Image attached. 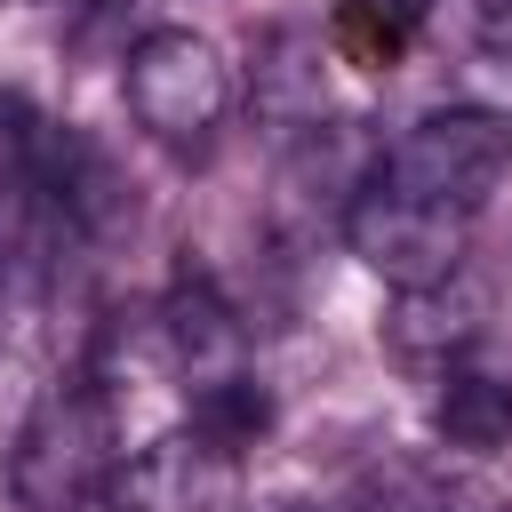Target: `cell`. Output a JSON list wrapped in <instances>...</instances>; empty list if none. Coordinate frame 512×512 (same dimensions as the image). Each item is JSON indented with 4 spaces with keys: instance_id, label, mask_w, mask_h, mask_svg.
Wrapping results in <instances>:
<instances>
[{
    "instance_id": "1",
    "label": "cell",
    "mask_w": 512,
    "mask_h": 512,
    "mask_svg": "<svg viewBox=\"0 0 512 512\" xmlns=\"http://www.w3.org/2000/svg\"><path fill=\"white\" fill-rule=\"evenodd\" d=\"M120 416H112V392L96 376H72L56 392H40V408L24 416L16 432V456H8V496L16 512H88L112 472H120Z\"/></svg>"
},
{
    "instance_id": "2",
    "label": "cell",
    "mask_w": 512,
    "mask_h": 512,
    "mask_svg": "<svg viewBox=\"0 0 512 512\" xmlns=\"http://www.w3.org/2000/svg\"><path fill=\"white\" fill-rule=\"evenodd\" d=\"M120 96L136 112V128L168 152H208L224 112H232V64L216 56V40H200L192 24H160L128 48L120 64Z\"/></svg>"
},
{
    "instance_id": "3",
    "label": "cell",
    "mask_w": 512,
    "mask_h": 512,
    "mask_svg": "<svg viewBox=\"0 0 512 512\" xmlns=\"http://www.w3.org/2000/svg\"><path fill=\"white\" fill-rule=\"evenodd\" d=\"M384 184L440 200L456 216H472L504 176H512V112L504 104H440L424 120H408L400 144H384Z\"/></svg>"
},
{
    "instance_id": "4",
    "label": "cell",
    "mask_w": 512,
    "mask_h": 512,
    "mask_svg": "<svg viewBox=\"0 0 512 512\" xmlns=\"http://www.w3.org/2000/svg\"><path fill=\"white\" fill-rule=\"evenodd\" d=\"M344 248L384 280V288H440L464 272V248H472V216L440 208V200H416L384 176H368L352 200H344Z\"/></svg>"
},
{
    "instance_id": "5",
    "label": "cell",
    "mask_w": 512,
    "mask_h": 512,
    "mask_svg": "<svg viewBox=\"0 0 512 512\" xmlns=\"http://www.w3.org/2000/svg\"><path fill=\"white\" fill-rule=\"evenodd\" d=\"M120 512H232L240 496V456H224L216 440H200L192 424L144 440L136 456H120L112 488H104Z\"/></svg>"
},
{
    "instance_id": "6",
    "label": "cell",
    "mask_w": 512,
    "mask_h": 512,
    "mask_svg": "<svg viewBox=\"0 0 512 512\" xmlns=\"http://www.w3.org/2000/svg\"><path fill=\"white\" fill-rule=\"evenodd\" d=\"M152 328H160V352H168V368L184 384H224V376L248 368V328H240L232 296L208 272H176V288L160 296Z\"/></svg>"
},
{
    "instance_id": "7",
    "label": "cell",
    "mask_w": 512,
    "mask_h": 512,
    "mask_svg": "<svg viewBox=\"0 0 512 512\" xmlns=\"http://www.w3.org/2000/svg\"><path fill=\"white\" fill-rule=\"evenodd\" d=\"M40 208H48V224H64L80 240L112 232L128 216V192H120L112 152L96 136L64 128V120H40Z\"/></svg>"
},
{
    "instance_id": "8",
    "label": "cell",
    "mask_w": 512,
    "mask_h": 512,
    "mask_svg": "<svg viewBox=\"0 0 512 512\" xmlns=\"http://www.w3.org/2000/svg\"><path fill=\"white\" fill-rule=\"evenodd\" d=\"M432 432L440 448H464V456H496L512 440V352H456L440 368V400H432Z\"/></svg>"
},
{
    "instance_id": "9",
    "label": "cell",
    "mask_w": 512,
    "mask_h": 512,
    "mask_svg": "<svg viewBox=\"0 0 512 512\" xmlns=\"http://www.w3.org/2000/svg\"><path fill=\"white\" fill-rule=\"evenodd\" d=\"M376 168H384V144H368L360 120H312V128L288 136V192L328 200L336 216H344V200H352Z\"/></svg>"
},
{
    "instance_id": "10",
    "label": "cell",
    "mask_w": 512,
    "mask_h": 512,
    "mask_svg": "<svg viewBox=\"0 0 512 512\" xmlns=\"http://www.w3.org/2000/svg\"><path fill=\"white\" fill-rule=\"evenodd\" d=\"M480 336H488V304H480V288L464 272L440 280V288H408L400 312H392V352H408V360H440L448 368Z\"/></svg>"
},
{
    "instance_id": "11",
    "label": "cell",
    "mask_w": 512,
    "mask_h": 512,
    "mask_svg": "<svg viewBox=\"0 0 512 512\" xmlns=\"http://www.w3.org/2000/svg\"><path fill=\"white\" fill-rule=\"evenodd\" d=\"M256 112H264L280 136L328 120V88H320V48H312V32L272 24V32L256 40Z\"/></svg>"
},
{
    "instance_id": "12",
    "label": "cell",
    "mask_w": 512,
    "mask_h": 512,
    "mask_svg": "<svg viewBox=\"0 0 512 512\" xmlns=\"http://www.w3.org/2000/svg\"><path fill=\"white\" fill-rule=\"evenodd\" d=\"M360 512H512L496 488H480L472 472L424 464V456H384L360 472Z\"/></svg>"
},
{
    "instance_id": "13",
    "label": "cell",
    "mask_w": 512,
    "mask_h": 512,
    "mask_svg": "<svg viewBox=\"0 0 512 512\" xmlns=\"http://www.w3.org/2000/svg\"><path fill=\"white\" fill-rule=\"evenodd\" d=\"M192 432L216 440L224 456H248V448L272 432V392H264L248 368L224 376V384H200V392H192Z\"/></svg>"
},
{
    "instance_id": "14",
    "label": "cell",
    "mask_w": 512,
    "mask_h": 512,
    "mask_svg": "<svg viewBox=\"0 0 512 512\" xmlns=\"http://www.w3.org/2000/svg\"><path fill=\"white\" fill-rule=\"evenodd\" d=\"M424 16H432V0H336V32H344V48L360 56V64H400V48L424 32Z\"/></svg>"
},
{
    "instance_id": "15",
    "label": "cell",
    "mask_w": 512,
    "mask_h": 512,
    "mask_svg": "<svg viewBox=\"0 0 512 512\" xmlns=\"http://www.w3.org/2000/svg\"><path fill=\"white\" fill-rule=\"evenodd\" d=\"M480 56H488L496 72H512V8H488V24H480Z\"/></svg>"
},
{
    "instance_id": "16",
    "label": "cell",
    "mask_w": 512,
    "mask_h": 512,
    "mask_svg": "<svg viewBox=\"0 0 512 512\" xmlns=\"http://www.w3.org/2000/svg\"><path fill=\"white\" fill-rule=\"evenodd\" d=\"M280 512H336V504H280Z\"/></svg>"
},
{
    "instance_id": "17",
    "label": "cell",
    "mask_w": 512,
    "mask_h": 512,
    "mask_svg": "<svg viewBox=\"0 0 512 512\" xmlns=\"http://www.w3.org/2000/svg\"><path fill=\"white\" fill-rule=\"evenodd\" d=\"M488 8H512V0H488Z\"/></svg>"
}]
</instances>
